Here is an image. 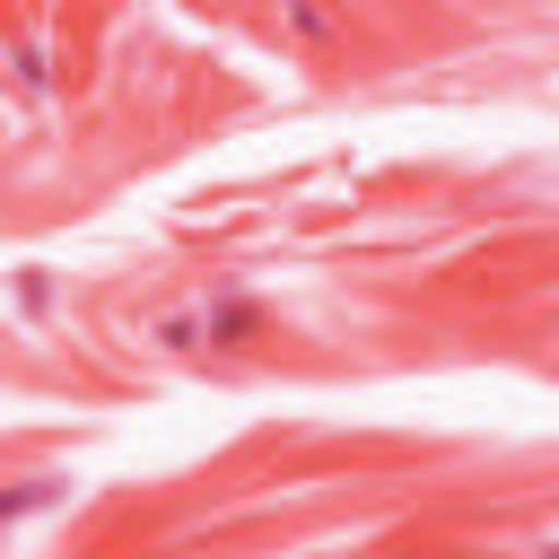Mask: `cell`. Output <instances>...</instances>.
I'll return each mask as SVG.
<instances>
[{
	"label": "cell",
	"mask_w": 559,
	"mask_h": 559,
	"mask_svg": "<svg viewBox=\"0 0 559 559\" xmlns=\"http://www.w3.org/2000/svg\"><path fill=\"white\" fill-rule=\"evenodd\" d=\"M157 332H166L175 349H183V341H210V349H245V341H253V297H210V314H201V323H183V314H175V323H157Z\"/></svg>",
	"instance_id": "6da1fadb"
},
{
	"label": "cell",
	"mask_w": 559,
	"mask_h": 559,
	"mask_svg": "<svg viewBox=\"0 0 559 559\" xmlns=\"http://www.w3.org/2000/svg\"><path fill=\"white\" fill-rule=\"evenodd\" d=\"M61 489H70V480H52V472L9 480V489H0V533H9V524H26V515H44V507H61Z\"/></svg>",
	"instance_id": "7a4b0ae2"
},
{
	"label": "cell",
	"mask_w": 559,
	"mask_h": 559,
	"mask_svg": "<svg viewBox=\"0 0 559 559\" xmlns=\"http://www.w3.org/2000/svg\"><path fill=\"white\" fill-rule=\"evenodd\" d=\"M288 26H297L306 44H323V35H332V9H323V0H288Z\"/></svg>",
	"instance_id": "3957f363"
}]
</instances>
